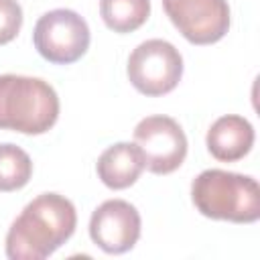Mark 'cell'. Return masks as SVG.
<instances>
[{
	"instance_id": "obj_1",
	"label": "cell",
	"mask_w": 260,
	"mask_h": 260,
	"mask_svg": "<svg viewBox=\"0 0 260 260\" xmlns=\"http://www.w3.org/2000/svg\"><path fill=\"white\" fill-rule=\"evenodd\" d=\"M75 225L73 203L59 193H43L12 221L6 234V256L10 260H43L73 236Z\"/></svg>"
},
{
	"instance_id": "obj_2",
	"label": "cell",
	"mask_w": 260,
	"mask_h": 260,
	"mask_svg": "<svg viewBox=\"0 0 260 260\" xmlns=\"http://www.w3.org/2000/svg\"><path fill=\"white\" fill-rule=\"evenodd\" d=\"M191 199L197 211L211 219L254 223L260 217V187L248 175L207 169L193 179Z\"/></svg>"
},
{
	"instance_id": "obj_3",
	"label": "cell",
	"mask_w": 260,
	"mask_h": 260,
	"mask_svg": "<svg viewBox=\"0 0 260 260\" xmlns=\"http://www.w3.org/2000/svg\"><path fill=\"white\" fill-rule=\"evenodd\" d=\"M59 118L57 91L39 77L0 75V128L20 134H43Z\"/></svg>"
},
{
	"instance_id": "obj_4",
	"label": "cell",
	"mask_w": 260,
	"mask_h": 260,
	"mask_svg": "<svg viewBox=\"0 0 260 260\" xmlns=\"http://www.w3.org/2000/svg\"><path fill=\"white\" fill-rule=\"evenodd\" d=\"M128 79L144 95L156 98L173 91L183 75V57L162 39L140 43L128 57Z\"/></svg>"
},
{
	"instance_id": "obj_5",
	"label": "cell",
	"mask_w": 260,
	"mask_h": 260,
	"mask_svg": "<svg viewBox=\"0 0 260 260\" xmlns=\"http://www.w3.org/2000/svg\"><path fill=\"white\" fill-rule=\"evenodd\" d=\"M32 41L43 59L69 65L85 55L89 47V26L75 10L55 8L37 20Z\"/></svg>"
},
{
	"instance_id": "obj_6",
	"label": "cell",
	"mask_w": 260,
	"mask_h": 260,
	"mask_svg": "<svg viewBox=\"0 0 260 260\" xmlns=\"http://www.w3.org/2000/svg\"><path fill=\"white\" fill-rule=\"evenodd\" d=\"M134 144L144 158V169L154 175L177 171L187 156V136L169 116L142 118L134 128Z\"/></svg>"
},
{
	"instance_id": "obj_7",
	"label": "cell",
	"mask_w": 260,
	"mask_h": 260,
	"mask_svg": "<svg viewBox=\"0 0 260 260\" xmlns=\"http://www.w3.org/2000/svg\"><path fill=\"white\" fill-rule=\"evenodd\" d=\"M162 8L177 30L193 45H211L230 28L225 0H162Z\"/></svg>"
},
{
	"instance_id": "obj_8",
	"label": "cell",
	"mask_w": 260,
	"mask_h": 260,
	"mask_svg": "<svg viewBox=\"0 0 260 260\" xmlns=\"http://www.w3.org/2000/svg\"><path fill=\"white\" fill-rule=\"evenodd\" d=\"M89 236L104 252L124 254L140 238V213L124 199H108L91 213Z\"/></svg>"
},
{
	"instance_id": "obj_9",
	"label": "cell",
	"mask_w": 260,
	"mask_h": 260,
	"mask_svg": "<svg viewBox=\"0 0 260 260\" xmlns=\"http://www.w3.org/2000/svg\"><path fill=\"white\" fill-rule=\"evenodd\" d=\"M207 150L221 162L244 158L254 144V128L244 116L228 114L217 118L207 130Z\"/></svg>"
},
{
	"instance_id": "obj_10",
	"label": "cell",
	"mask_w": 260,
	"mask_h": 260,
	"mask_svg": "<svg viewBox=\"0 0 260 260\" xmlns=\"http://www.w3.org/2000/svg\"><path fill=\"white\" fill-rule=\"evenodd\" d=\"M144 171V158L136 144L116 142L98 158V177L110 189H126L134 185Z\"/></svg>"
},
{
	"instance_id": "obj_11",
	"label": "cell",
	"mask_w": 260,
	"mask_h": 260,
	"mask_svg": "<svg viewBox=\"0 0 260 260\" xmlns=\"http://www.w3.org/2000/svg\"><path fill=\"white\" fill-rule=\"evenodd\" d=\"M100 14L114 32H132L150 16V0H100Z\"/></svg>"
},
{
	"instance_id": "obj_12",
	"label": "cell",
	"mask_w": 260,
	"mask_h": 260,
	"mask_svg": "<svg viewBox=\"0 0 260 260\" xmlns=\"http://www.w3.org/2000/svg\"><path fill=\"white\" fill-rule=\"evenodd\" d=\"M32 175L30 156L16 144H0V191L22 189Z\"/></svg>"
},
{
	"instance_id": "obj_13",
	"label": "cell",
	"mask_w": 260,
	"mask_h": 260,
	"mask_svg": "<svg viewBox=\"0 0 260 260\" xmlns=\"http://www.w3.org/2000/svg\"><path fill=\"white\" fill-rule=\"evenodd\" d=\"M22 26V8L16 0H0V45L10 43Z\"/></svg>"
}]
</instances>
